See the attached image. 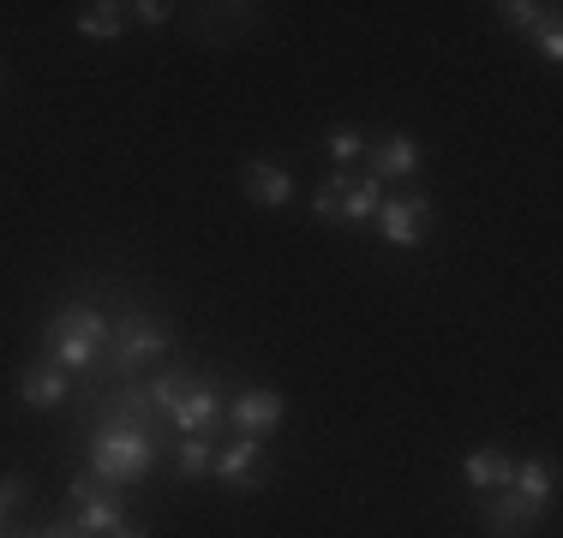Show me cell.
<instances>
[{
    "label": "cell",
    "mask_w": 563,
    "mask_h": 538,
    "mask_svg": "<svg viewBox=\"0 0 563 538\" xmlns=\"http://www.w3.org/2000/svg\"><path fill=\"white\" fill-rule=\"evenodd\" d=\"M156 449H163V437H156V413L144 407V389H120L109 419L90 430L85 473L97 484H109V491H126V484L156 473Z\"/></svg>",
    "instance_id": "1"
},
{
    "label": "cell",
    "mask_w": 563,
    "mask_h": 538,
    "mask_svg": "<svg viewBox=\"0 0 563 538\" xmlns=\"http://www.w3.org/2000/svg\"><path fill=\"white\" fill-rule=\"evenodd\" d=\"M102 347H109V317L97 305H60L48 323V359L60 371H97Z\"/></svg>",
    "instance_id": "2"
},
{
    "label": "cell",
    "mask_w": 563,
    "mask_h": 538,
    "mask_svg": "<svg viewBox=\"0 0 563 538\" xmlns=\"http://www.w3.org/2000/svg\"><path fill=\"white\" fill-rule=\"evenodd\" d=\"M109 341H114L109 371H114V377H132L144 359H163V354H168V347H174V329H168L163 317H139V312H132L120 329H109Z\"/></svg>",
    "instance_id": "3"
},
{
    "label": "cell",
    "mask_w": 563,
    "mask_h": 538,
    "mask_svg": "<svg viewBox=\"0 0 563 538\" xmlns=\"http://www.w3.org/2000/svg\"><path fill=\"white\" fill-rule=\"evenodd\" d=\"M474 508H479L486 538H533L545 527V508L516 496V491H474Z\"/></svg>",
    "instance_id": "4"
},
{
    "label": "cell",
    "mask_w": 563,
    "mask_h": 538,
    "mask_svg": "<svg viewBox=\"0 0 563 538\" xmlns=\"http://www.w3.org/2000/svg\"><path fill=\"white\" fill-rule=\"evenodd\" d=\"M210 473H217L234 496L264 491V479H271V467H264V437H234V442H222L217 461H210Z\"/></svg>",
    "instance_id": "5"
},
{
    "label": "cell",
    "mask_w": 563,
    "mask_h": 538,
    "mask_svg": "<svg viewBox=\"0 0 563 538\" xmlns=\"http://www.w3.org/2000/svg\"><path fill=\"white\" fill-rule=\"evenodd\" d=\"M217 419H222V383L210 371H198L192 389L180 395V407L168 413V425L180 430V437H217Z\"/></svg>",
    "instance_id": "6"
},
{
    "label": "cell",
    "mask_w": 563,
    "mask_h": 538,
    "mask_svg": "<svg viewBox=\"0 0 563 538\" xmlns=\"http://www.w3.org/2000/svg\"><path fill=\"white\" fill-rule=\"evenodd\" d=\"M426 215H432V198L408 192V198H384L372 222H378V234L390 239L396 251H413V246H420V234H426Z\"/></svg>",
    "instance_id": "7"
},
{
    "label": "cell",
    "mask_w": 563,
    "mask_h": 538,
    "mask_svg": "<svg viewBox=\"0 0 563 538\" xmlns=\"http://www.w3.org/2000/svg\"><path fill=\"white\" fill-rule=\"evenodd\" d=\"M282 413H288V401H282L276 389H240L234 395V430L240 437H271L282 425Z\"/></svg>",
    "instance_id": "8"
},
{
    "label": "cell",
    "mask_w": 563,
    "mask_h": 538,
    "mask_svg": "<svg viewBox=\"0 0 563 538\" xmlns=\"http://www.w3.org/2000/svg\"><path fill=\"white\" fill-rule=\"evenodd\" d=\"M66 520H73L85 538H109L120 520H126V503H120V491H90V496H73Z\"/></svg>",
    "instance_id": "9"
},
{
    "label": "cell",
    "mask_w": 563,
    "mask_h": 538,
    "mask_svg": "<svg viewBox=\"0 0 563 538\" xmlns=\"http://www.w3.org/2000/svg\"><path fill=\"white\" fill-rule=\"evenodd\" d=\"M240 192L258 210H282L294 198V173L276 168V161H246V168H240Z\"/></svg>",
    "instance_id": "10"
},
{
    "label": "cell",
    "mask_w": 563,
    "mask_h": 538,
    "mask_svg": "<svg viewBox=\"0 0 563 538\" xmlns=\"http://www.w3.org/2000/svg\"><path fill=\"white\" fill-rule=\"evenodd\" d=\"M372 180H408V173H420V144L408 138V132H390V138L372 144Z\"/></svg>",
    "instance_id": "11"
},
{
    "label": "cell",
    "mask_w": 563,
    "mask_h": 538,
    "mask_svg": "<svg viewBox=\"0 0 563 538\" xmlns=\"http://www.w3.org/2000/svg\"><path fill=\"white\" fill-rule=\"evenodd\" d=\"M19 395H24V407H36V413L60 407L66 401V371L55 366V359H36V366H24V377H19Z\"/></svg>",
    "instance_id": "12"
},
{
    "label": "cell",
    "mask_w": 563,
    "mask_h": 538,
    "mask_svg": "<svg viewBox=\"0 0 563 538\" xmlns=\"http://www.w3.org/2000/svg\"><path fill=\"white\" fill-rule=\"evenodd\" d=\"M509 491L528 496V503H540V508H552V496H558V461H552V455H528V461H516Z\"/></svg>",
    "instance_id": "13"
},
{
    "label": "cell",
    "mask_w": 563,
    "mask_h": 538,
    "mask_svg": "<svg viewBox=\"0 0 563 538\" xmlns=\"http://www.w3.org/2000/svg\"><path fill=\"white\" fill-rule=\"evenodd\" d=\"M509 473H516V461H509L504 449H474L462 461L467 491H509Z\"/></svg>",
    "instance_id": "14"
},
{
    "label": "cell",
    "mask_w": 563,
    "mask_h": 538,
    "mask_svg": "<svg viewBox=\"0 0 563 538\" xmlns=\"http://www.w3.org/2000/svg\"><path fill=\"white\" fill-rule=\"evenodd\" d=\"M384 204V180H372V173H354L347 180V198H342V210H336V222H372Z\"/></svg>",
    "instance_id": "15"
},
{
    "label": "cell",
    "mask_w": 563,
    "mask_h": 538,
    "mask_svg": "<svg viewBox=\"0 0 563 538\" xmlns=\"http://www.w3.org/2000/svg\"><path fill=\"white\" fill-rule=\"evenodd\" d=\"M78 36H97V43H114L120 31H126V7H114V0H97V7H78Z\"/></svg>",
    "instance_id": "16"
},
{
    "label": "cell",
    "mask_w": 563,
    "mask_h": 538,
    "mask_svg": "<svg viewBox=\"0 0 563 538\" xmlns=\"http://www.w3.org/2000/svg\"><path fill=\"white\" fill-rule=\"evenodd\" d=\"M186 389H192V371H163V377H151V383H144V407H151L156 419H168V413L180 407Z\"/></svg>",
    "instance_id": "17"
},
{
    "label": "cell",
    "mask_w": 563,
    "mask_h": 538,
    "mask_svg": "<svg viewBox=\"0 0 563 538\" xmlns=\"http://www.w3.org/2000/svg\"><path fill=\"white\" fill-rule=\"evenodd\" d=\"M498 19L509 24V31L533 36L545 19H558V7H545V0H504V7H498Z\"/></svg>",
    "instance_id": "18"
},
{
    "label": "cell",
    "mask_w": 563,
    "mask_h": 538,
    "mask_svg": "<svg viewBox=\"0 0 563 538\" xmlns=\"http://www.w3.org/2000/svg\"><path fill=\"white\" fill-rule=\"evenodd\" d=\"M210 461H217L210 437H180V442H174V473H180V479H205Z\"/></svg>",
    "instance_id": "19"
},
{
    "label": "cell",
    "mask_w": 563,
    "mask_h": 538,
    "mask_svg": "<svg viewBox=\"0 0 563 538\" xmlns=\"http://www.w3.org/2000/svg\"><path fill=\"white\" fill-rule=\"evenodd\" d=\"M347 180H354V173L336 168V173H330V180L312 192V215H318V222H336V210H342V198H347Z\"/></svg>",
    "instance_id": "20"
},
{
    "label": "cell",
    "mask_w": 563,
    "mask_h": 538,
    "mask_svg": "<svg viewBox=\"0 0 563 538\" xmlns=\"http://www.w3.org/2000/svg\"><path fill=\"white\" fill-rule=\"evenodd\" d=\"M324 150H330V161H336V168H347V161H354L360 150H366V138H360L354 126H330V138H324Z\"/></svg>",
    "instance_id": "21"
},
{
    "label": "cell",
    "mask_w": 563,
    "mask_h": 538,
    "mask_svg": "<svg viewBox=\"0 0 563 538\" xmlns=\"http://www.w3.org/2000/svg\"><path fill=\"white\" fill-rule=\"evenodd\" d=\"M24 496H31V479H24V473L0 479V538H7V515H12V508H24Z\"/></svg>",
    "instance_id": "22"
},
{
    "label": "cell",
    "mask_w": 563,
    "mask_h": 538,
    "mask_svg": "<svg viewBox=\"0 0 563 538\" xmlns=\"http://www.w3.org/2000/svg\"><path fill=\"white\" fill-rule=\"evenodd\" d=\"M533 43H540L545 60H563V24H558V19H545L540 31H533Z\"/></svg>",
    "instance_id": "23"
},
{
    "label": "cell",
    "mask_w": 563,
    "mask_h": 538,
    "mask_svg": "<svg viewBox=\"0 0 563 538\" xmlns=\"http://www.w3.org/2000/svg\"><path fill=\"white\" fill-rule=\"evenodd\" d=\"M126 12H132L139 24H168V19H174V7H168V0H139V7H126Z\"/></svg>",
    "instance_id": "24"
},
{
    "label": "cell",
    "mask_w": 563,
    "mask_h": 538,
    "mask_svg": "<svg viewBox=\"0 0 563 538\" xmlns=\"http://www.w3.org/2000/svg\"><path fill=\"white\" fill-rule=\"evenodd\" d=\"M31 538H85V533H78L73 520L60 515V520H48V527H31Z\"/></svg>",
    "instance_id": "25"
},
{
    "label": "cell",
    "mask_w": 563,
    "mask_h": 538,
    "mask_svg": "<svg viewBox=\"0 0 563 538\" xmlns=\"http://www.w3.org/2000/svg\"><path fill=\"white\" fill-rule=\"evenodd\" d=\"M109 538H151V527H144V520H120Z\"/></svg>",
    "instance_id": "26"
},
{
    "label": "cell",
    "mask_w": 563,
    "mask_h": 538,
    "mask_svg": "<svg viewBox=\"0 0 563 538\" xmlns=\"http://www.w3.org/2000/svg\"><path fill=\"white\" fill-rule=\"evenodd\" d=\"M7 538H31V533H7Z\"/></svg>",
    "instance_id": "27"
},
{
    "label": "cell",
    "mask_w": 563,
    "mask_h": 538,
    "mask_svg": "<svg viewBox=\"0 0 563 538\" xmlns=\"http://www.w3.org/2000/svg\"><path fill=\"white\" fill-rule=\"evenodd\" d=\"M0 85H7V72H0Z\"/></svg>",
    "instance_id": "28"
}]
</instances>
